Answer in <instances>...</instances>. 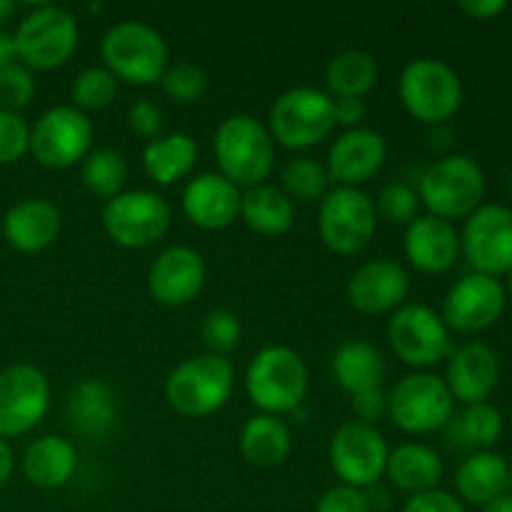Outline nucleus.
I'll return each instance as SVG.
<instances>
[{
  "label": "nucleus",
  "instance_id": "f257e3e1",
  "mask_svg": "<svg viewBox=\"0 0 512 512\" xmlns=\"http://www.w3.org/2000/svg\"><path fill=\"white\" fill-rule=\"evenodd\" d=\"M218 173L235 188H255L268 180L275 165V140L268 125L253 115H228L213 135Z\"/></svg>",
  "mask_w": 512,
  "mask_h": 512
},
{
  "label": "nucleus",
  "instance_id": "f03ea898",
  "mask_svg": "<svg viewBox=\"0 0 512 512\" xmlns=\"http://www.w3.org/2000/svg\"><path fill=\"white\" fill-rule=\"evenodd\" d=\"M245 393L263 415L295 413L308 395V368L293 348L268 345L245 370Z\"/></svg>",
  "mask_w": 512,
  "mask_h": 512
},
{
  "label": "nucleus",
  "instance_id": "7ed1b4c3",
  "mask_svg": "<svg viewBox=\"0 0 512 512\" xmlns=\"http://www.w3.org/2000/svg\"><path fill=\"white\" fill-rule=\"evenodd\" d=\"M235 390V370L228 358L203 353L183 360L165 380V400L183 418H208L228 405Z\"/></svg>",
  "mask_w": 512,
  "mask_h": 512
},
{
  "label": "nucleus",
  "instance_id": "20e7f679",
  "mask_svg": "<svg viewBox=\"0 0 512 512\" xmlns=\"http://www.w3.org/2000/svg\"><path fill=\"white\" fill-rule=\"evenodd\" d=\"M100 58L103 68L128 85L160 83L168 70V45L163 35L140 20H123L105 30L100 40Z\"/></svg>",
  "mask_w": 512,
  "mask_h": 512
},
{
  "label": "nucleus",
  "instance_id": "39448f33",
  "mask_svg": "<svg viewBox=\"0 0 512 512\" xmlns=\"http://www.w3.org/2000/svg\"><path fill=\"white\" fill-rule=\"evenodd\" d=\"M485 173L468 155H445L435 160L418 183L420 205L440 220H465L483 205Z\"/></svg>",
  "mask_w": 512,
  "mask_h": 512
},
{
  "label": "nucleus",
  "instance_id": "423d86ee",
  "mask_svg": "<svg viewBox=\"0 0 512 512\" xmlns=\"http://www.w3.org/2000/svg\"><path fill=\"white\" fill-rule=\"evenodd\" d=\"M335 125V100L305 85L280 93L268 113L270 135L288 150L315 148L333 135Z\"/></svg>",
  "mask_w": 512,
  "mask_h": 512
},
{
  "label": "nucleus",
  "instance_id": "0eeeda50",
  "mask_svg": "<svg viewBox=\"0 0 512 512\" xmlns=\"http://www.w3.org/2000/svg\"><path fill=\"white\" fill-rule=\"evenodd\" d=\"M398 95L408 115L425 125H443L463 105V83L448 63L415 58L403 68Z\"/></svg>",
  "mask_w": 512,
  "mask_h": 512
},
{
  "label": "nucleus",
  "instance_id": "6e6552de",
  "mask_svg": "<svg viewBox=\"0 0 512 512\" xmlns=\"http://www.w3.org/2000/svg\"><path fill=\"white\" fill-rule=\"evenodd\" d=\"M18 60L28 70H58L78 50V20L60 5H38L15 30Z\"/></svg>",
  "mask_w": 512,
  "mask_h": 512
},
{
  "label": "nucleus",
  "instance_id": "1a4fd4ad",
  "mask_svg": "<svg viewBox=\"0 0 512 512\" xmlns=\"http://www.w3.org/2000/svg\"><path fill=\"white\" fill-rule=\"evenodd\" d=\"M378 230V210L373 198L360 188L335 185L318 208V233L325 248L335 255H358Z\"/></svg>",
  "mask_w": 512,
  "mask_h": 512
},
{
  "label": "nucleus",
  "instance_id": "9d476101",
  "mask_svg": "<svg viewBox=\"0 0 512 512\" xmlns=\"http://www.w3.org/2000/svg\"><path fill=\"white\" fill-rule=\"evenodd\" d=\"M455 400L443 378L433 373L405 375L388 395V418L408 435H433L448 428Z\"/></svg>",
  "mask_w": 512,
  "mask_h": 512
},
{
  "label": "nucleus",
  "instance_id": "9b49d317",
  "mask_svg": "<svg viewBox=\"0 0 512 512\" xmlns=\"http://www.w3.org/2000/svg\"><path fill=\"white\" fill-rule=\"evenodd\" d=\"M103 230L125 250H143L165 238L170 228V205L153 190H123L105 203Z\"/></svg>",
  "mask_w": 512,
  "mask_h": 512
},
{
  "label": "nucleus",
  "instance_id": "f8f14e48",
  "mask_svg": "<svg viewBox=\"0 0 512 512\" xmlns=\"http://www.w3.org/2000/svg\"><path fill=\"white\" fill-rule=\"evenodd\" d=\"M388 343L408 368L425 373L453 353L450 330L433 308L405 303L388 320Z\"/></svg>",
  "mask_w": 512,
  "mask_h": 512
},
{
  "label": "nucleus",
  "instance_id": "ddd939ff",
  "mask_svg": "<svg viewBox=\"0 0 512 512\" xmlns=\"http://www.w3.org/2000/svg\"><path fill=\"white\" fill-rule=\"evenodd\" d=\"M93 150V123L73 105L45 110L30 128V153L43 168L68 170Z\"/></svg>",
  "mask_w": 512,
  "mask_h": 512
},
{
  "label": "nucleus",
  "instance_id": "4468645a",
  "mask_svg": "<svg viewBox=\"0 0 512 512\" xmlns=\"http://www.w3.org/2000/svg\"><path fill=\"white\" fill-rule=\"evenodd\" d=\"M460 253L473 273L500 278L512 270V210L498 203H483L465 218Z\"/></svg>",
  "mask_w": 512,
  "mask_h": 512
},
{
  "label": "nucleus",
  "instance_id": "2eb2a0df",
  "mask_svg": "<svg viewBox=\"0 0 512 512\" xmlns=\"http://www.w3.org/2000/svg\"><path fill=\"white\" fill-rule=\"evenodd\" d=\"M390 448L378 428L358 423H345L330 438L328 460L343 485L368 490L380 483L388 465Z\"/></svg>",
  "mask_w": 512,
  "mask_h": 512
},
{
  "label": "nucleus",
  "instance_id": "dca6fc26",
  "mask_svg": "<svg viewBox=\"0 0 512 512\" xmlns=\"http://www.w3.org/2000/svg\"><path fill=\"white\" fill-rule=\"evenodd\" d=\"M50 408V383L35 365L15 363L0 370V438L30 433Z\"/></svg>",
  "mask_w": 512,
  "mask_h": 512
},
{
  "label": "nucleus",
  "instance_id": "f3484780",
  "mask_svg": "<svg viewBox=\"0 0 512 512\" xmlns=\"http://www.w3.org/2000/svg\"><path fill=\"white\" fill-rule=\"evenodd\" d=\"M505 303L508 295L498 278L470 273L448 290L440 318L455 333H483L503 318Z\"/></svg>",
  "mask_w": 512,
  "mask_h": 512
},
{
  "label": "nucleus",
  "instance_id": "a211bd4d",
  "mask_svg": "<svg viewBox=\"0 0 512 512\" xmlns=\"http://www.w3.org/2000/svg\"><path fill=\"white\" fill-rule=\"evenodd\" d=\"M205 285V260L188 245L165 248L148 270V293L165 308L193 303Z\"/></svg>",
  "mask_w": 512,
  "mask_h": 512
},
{
  "label": "nucleus",
  "instance_id": "6ab92c4d",
  "mask_svg": "<svg viewBox=\"0 0 512 512\" xmlns=\"http://www.w3.org/2000/svg\"><path fill=\"white\" fill-rule=\"evenodd\" d=\"M385 160H388V143L383 135L360 125V128L345 130L333 140L325 170L335 185L360 188L383 170Z\"/></svg>",
  "mask_w": 512,
  "mask_h": 512
},
{
  "label": "nucleus",
  "instance_id": "aec40b11",
  "mask_svg": "<svg viewBox=\"0 0 512 512\" xmlns=\"http://www.w3.org/2000/svg\"><path fill=\"white\" fill-rule=\"evenodd\" d=\"M410 293V273L403 263L390 258L360 265L348 283V300L363 315H393L403 308Z\"/></svg>",
  "mask_w": 512,
  "mask_h": 512
},
{
  "label": "nucleus",
  "instance_id": "412c9836",
  "mask_svg": "<svg viewBox=\"0 0 512 512\" xmlns=\"http://www.w3.org/2000/svg\"><path fill=\"white\" fill-rule=\"evenodd\" d=\"M500 360L495 350L485 343H465L453 350L448 358L445 385L455 403L475 405L488 403L493 390L498 388Z\"/></svg>",
  "mask_w": 512,
  "mask_h": 512
},
{
  "label": "nucleus",
  "instance_id": "4be33fe9",
  "mask_svg": "<svg viewBox=\"0 0 512 512\" xmlns=\"http://www.w3.org/2000/svg\"><path fill=\"white\" fill-rule=\"evenodd\" d=\"M240 188L220 173H200L183 190V213L195 228L225 230L240 218Z\"/></svg>",
  "mask_w": 512,
  "mask_h": 512
},
{
  "label": "nucleus",
  "instance_id": "5701e85b",
  "mask_svg": "<svg viewBox=\"0 0 512 512\" xmlns=\"http://www.w3.org/2000/svg\"><path fill=\"white\" fill-rule=\"evenodd\" d=\"M403 250L408 263L423 275H443L460 255V233L435 215H418L405 228Z\"/></svg>",
  "mask_w": 512,
  "mask_h": 512
},
{
  "label": "nucleus",
  "instance_id": "b1692460",
  "mask_svg": "<svg viewBox=\"0 0 512 512\" xmlns=\"http://www.w3.org/2000/svg\"><path fill=\"white\" fill-rule=\"evenodd\" d=\"M68 420L83 438L105 440L120 423L115 390L100 378L78 380L68 395Z\"/></svg>",
  "mask_w": 512,
  "mask_h": 512
},
{
  "label": "nucleus",
  "instance_id": "393cba45",
  "mask_svg": "<svg viewBox=\"0 0 512 512\" xmlns=\"http://www.w3.org/2000/svg\"><path fill=\"white\" fill-rule=\"evenodd\" d=\"M60 210L45 198H28L8 208L3 218V235L10 248L20 253H40L60 235Z\"/></svg>",
  "mask_w": 512,
  "mask_h": 512
},
{
  "label": "nucleus",
  "instance_id": "a878e982",
  "mask_svg": "<svg viewBox=\"0 0 512 512\" xmlns=\"http://www.w3.org/2000/svg\"><path fill=\"white\" fill-rule=\"evenodd\" d=\"M78 453L70 440L60 435H43L33 440L23 455V475L40 490H58L73 480Z\"/></svg>",
  "mask_w": 512,
  "mask_h": 512
},
{
  "label": "nucleus",
  "instance_id": "bb28decb",
  "mask_svg": "<svg viewBox=\"0 0 512 512\" xmlns=\"http://www.w3.org/2000/svg\"><path fill=\"white\" fill-rule=\"evenodd\" d=\"M455 488L460 500L485 508L510 488V465L493 450H478L460 463L455 473Z\"/></svg>",
  "mask_w": 512,
  "mask_h": 512
},
{
  "label": "nucleus",
  "instance_id": "cd10ccee",
  "mask_svg": "<svg viewBox=\"0 0 512 512\" xmlns=\"http://www.w3.org/2000/svg\"><path fill=\"white\" fill-rule=\"evenodd\" d=\"M443 473V458L423 443L398 445L395 450H390L388 465H385V475L390 483L408 495L435 490L443 480Z\"/></svg>",
  "mask_w": 512,
  "mask_h": 512
},
{
  "label": "nucleus",
  "instance_id": "c85d7f7f",
  "mask_svg": "<svg viewBox=\"0 0 512 512\" xmlns=\"http://www.w3.org/2000/svg\"><path fill=\"white\" fill-rule=\"evenodd\" d=\"M330 370H333L335 383L348 395L383 388V380L388 375L383 353L365 340H345L343 345H338L330 360Z\"/></svg>",
  "mask_w": 512,
  "mask_h": 512
},
{
  "label": "nucleus",
  "instance_id": "c756f323",
  "mask_svg": "<svg viewBox=\"0 0 512 512\" xmlns=\"http://www.w3.org/2000/svg\"><path fill=\"white\" fill-rule=\"evenodd\" d=\"M238 448L245 463L253 468L270 470L288 460L290 450H293V438H290V428L283 418L258 413L248 418V423L240 430Z\"/></svg>",
  "mask_w": 512,
  "mask_h": 512
},
{
  "label": "nucleus",
  "instance_id": "7c9ffc66",
  "mask_svg": "<svg viewBox=\"0 0 512 512\" xmlns=\"http://www.w3.org/2000/svg\"><path fill=\"white\" fill-rule=\"evenodd\" d=\"M240 218L253 233L280 238L295 223V205L275 185H255L240 195Z\"/></svg>",
  "mask_w": 512,
  "mask_h": 512
},
{
  "label": "nucleus",
  "instance_id": "2f4dec72",
  "mask_svg": "<svg viewBox=\"0 0 512 512\" xmlns=\"http://www.w3.org/2000/svg\"><path fill=\"white\" fill-rule=\"evenodd\" d=\"M198 163V145L188 133H168L150 140L143 150V170L158 185L188 178Z\"/></svg>",
  "mask_w": 512,
  "mask_h": 512
},
{
  "label": "nucleus",
  "instance_id": "473e14b6",
  "mask_svg": "<svg viewBox=\"0 0 512 512\" xmlns=\"http://www.w3.org/2000/svg\"><path fill=\"white\" fill-rule=\"evenodd\" d=\"M378 83V65L365 50H343L325 68V88L330 98L363 100Z\"/></svg>",
  "mask_w": 512,
  "mask_h": 512
},
{
  "label": "nucleus",
  "instance_id": "72a5a7b5",
  "mask_svg": "<svg viewBox=\"0 0 512 512\" xmlns=\"http://www.w3.org/2000/svg\"><path fill=\"white\" fill-rule=\"evenodd\" d=\"M453 440H458L460 445H468V448L478 450H490L503 435V415L495 405L490 403H475L465 405L463 413L448 423Z\"/></svg>",
  "mask_w": 512,
  "mask_h": 512
},
{
  "label": "nucleus",
  "instance_id": "f704fd0d",
  "mask_svg": "<svg viewBox=\"0 0 512 512\" xmlns=\"http://www.w3.org/2000/svg\"><path fill=\"white\" fill-rule=\"evenodd\" d=\"M80 180L93 195L108 203L110 198L120 195L128 183V163L123 153L113 148L90 150L88 158L80 163Z\"/></svg>",
  "mask_w": 512,
  "mask_h": 512
},
{
  "label": "nucleus",
  "instance_id": "c9c22d12",
  "mask_svg": "<svg viewBox=\"0 0 512 512\" xmlns=\"http://www.w3.org/2000/svg\"><path fill=\"white\" fill-rule=\"evenodd\" d=\"M280 180H283V193L290 200H298V203H315V200L320 203L330 190V178L325 165L318 163L315 158H308V155L288 160L283 165Z\"/></svg>",
  "mask_w": 512,
  "mask_h": 512
},
{
  "label": "nucleus",
  "instance_id": "e433bc0d",
  "mask_svg": "<svg viewBox=\"0 0 512 512\" xmlns=\"http://www.w3.org/2000/svg\"><path fill=\"white\" fill-rule=\"evenodd\" d=\"M115 95H118V80H115V75L110 73V70H105L103 65H93V68L80 70V75L73 83V90H70L73 108L83 110L85 115L93 113V110L110 108Z\"/></svg>",
  "mask_w": 512,
  "mask_h": 512
},
{
  "label": "nucleus",
  "instance_id": "4c0bfd02",
  "mask_svg": "<svg viewBox=\"0 0 512 512\" xmlns=\"http://www.w3.org/2000/svg\"><path fill=\"white\" fill-rule=\"evenodd\" d=\"M200 338H203L208 353L228 358V355L238 348L240 340H243V325H240V318L233 310L215 308L203 318Z\"/></svg>",
  "mask_w": 512,
  "mask_h": 512
},
{
  "label": "nucleus",
  "instance_id": "58836bf2",
  "mask_svg": "<svg viewBox=\"0 0 512 512\" xmlns=\"http://www.w3.org/2000/svg\"><path fill=\"white\" fill-rule=\"evenodd\" d=\"M160 88L178 105L198 103L205 90H208V75L195 63H185L183 60V63L168 65V70L160 78Z\"/></svg>",
  "mask_w": 512,
  "mask_h": 512
},
{
  "label": "nucleus",
  "instance_id": "ea45409f",
  "mask_svg": "<svg viewBox=\"0 0 512 512\" xmlns=\"http://www.w3.org/2000/svg\"><path fill=\"white\" fill-rule=\"evenodd\" d=\"M375 210L380 218H385L393 225H405L408 228L420 215V198L418 190H413L405 183H388L380 188Z\"/></svg>",
  "mask_w": 512,
  "mask_h": 512
},
{
  "label": "nucleus",
  "instance_id": "a19ab883",
  "mask_svg": "<svg viewBox=\"0 0 512 512\" xmlns=\"http://www.w3.org/2000/svg\"><path fill=\"white\" fill-rule=\"evenodd\" d=\"M35 98V78L33 70L23 63H15L10 68L0 70V108L10 113H20Z\"/></svg>",
  "mask_w": 512,
  "mask_h": 512
},
{
  "label": "nucleus",
  "instance_id": "79ce46f5",
  "mask_svg": "<svg viewBox=\"0 0 512 512\" xmlns=\"http://www.w3.org/2000/svg\"><path fill=\"white\" fill-rule=\"evenodd\" d=\"M30 153V125L20 113L0 108V165H13Z\"/></svg>",
  "mask_w": 512,
  "mask_h": 512
},
{
  "label": "nucleus",
  "instance_id": "37998d69",
  "mask_svg": "<svg viewBox=\"0 0 512 512\" xmlns=\"http://www.w3.org/2000/svg\"><path fill=\"white\" fill-rule=\"evenodd\" d=\"M350 410L355 413L358 423L378 428V423L388 418V393L383 388H370L350 395Z\"/></svg>",
  "mask_w": 512,
  "mask_h": 512
},
{
  "label": "nucleus",
  "instance_id": "c03bdc74",
  "mask_svg": "<svg viewBox=\"0 0 512 512\" xmlns=\"http://www.w3.org/2000/svg\"><path fill=\"white\" fill-rule=\"evenodd\" d=\"M315 512H370V505L363 490L340 483L320 495Z\"/></svg>",
  "mask_w": 512,
  "mask_h": 512
},
{
  "label": "nucleus",
  "instance_id": "a18cd8bd",
  "mask_svg": "<svg viewBox=\"0 0 512 512\" xmlns=\"http://www.w3.org/2000/svg\"><path fill=\"white\" fill-rule=\"evenodd\" d=\"M128 128L133 130L138 138L155 140L163 135V113L155 103L150 100H138L128 108Z\"/></svg>",
  "mask_w": 512,
  "mask_h": 512
},
{
  "label": "nucleus",
  "instance_id": "49530a36",
  "mask_svg": "<svg viewBox=\"0 0 512 512\" xmlns=\"http://www.w3.org/2000/svg\"><path fill=\"white\" fill-rule=\"evenodd\" d=\"M403 512H465L463 500L455 498L448 490H428V493L410 495Z\"/></svg>",
  "mask_w": 512,
  "mask_h": 512
},
{
  "label": "nucleus",
  "instance_id": "de8ad7c7",
  "mask_svg": "<svg viewBox=\"0 0 512 512\" xmlns=\"http://www.w3.org/2000/svg\"><path fill=\"white\" fill-rule=\"evenodd\" d=\"M335 100V120H338V125H343V128L353 130V128H360V123L365 120V115H368V105H365V100L360 98H333Z\"/></svg>",
  "mask_w": 512,
  "mask_h": 512
},
{
  "label": "nucleus",
  "instance_id": "09e8293b",
  "mask_svg": "<svg viewBox=\"0 0 512 512\" xmlns=\"http://www.w3.org/2000/svg\"><path fill=\"white\" fill-rule=\"evenodd\" d=\"M505 8H508L505 0H463V3H458L460 13H465L473 20H493Z\"/></svg>",
  "mask_w": 512,
  "mask_h": 512
},
{
  "label": "nucleus",
  "instance_id": "8fccbe9b",
  "mask_svg": "<svg viewBox=\"0 0 512 512\" xmlns=\"http://www.w3.org/2000/svg\"><path fill=\"white\" fill-rule=\"evenodd\" d=\"M18 63V45H15V35L8 30H0V70L10 68Z\"/></svg>",
  "mask_w": 512,
  "mask_h": 512
},
{
  "label": "nucleus",
  "instance_id": "3c124183",
  "mask_svg": "<svg viewBox=\"0 0 512 512\" xmlns=\"http://www.w3.org/2000/svg\"><path fill=\"white\" fill-rule=\"evenodd\" d=\"M15 468V458H13V450H10L8 440L0 438V488L10 480Z\"/></svg>",
  "mask_w": 512,
  "mask_h": 512
},
{
  "label": "nucleus",
  "instance_id": "603ef678",
  "mask_svg": "<svg viewBox=\"0 0 512 512\" xmlns=\"http://www.w3.org/2000/svg\"><path fill=\"white\" fill-rule=\"evenodd\" d=\"M483 512H512V495H500V498H495L493 503H488L483 508Z\"/></svg>",
  "mask_w": 512,
  "mask_h": 512
},
{
  "label": "nucleus",
  "instance_id": "864d4df0",
  "mask_svg": "<svg viewBox=\"0 0 512 512\" xmlns=\"http://www.w3.org/2000/svg\"><path fill=\"white\" fill-rule=\"evenodd\" d=\"M15 13V3H10V0H0V25L8 23L10 18H13Z\"/></svg>",
  "mask_w": 512,
  "mask_h": 512
},
{
  "label": "nucleus",
  "instance_id": "5fc2aeb1",
  "mask_svg": "<svg viewBox=\"0 0 512 512\" xmlns=\"http://www.w3.org/2000/svg\"><path fill=\"white\" fill-rule=\"evenodd\" d=\"M508 290H510V295H512V270L508 273Z\"/></svg>",
  "mask_w": 512,
  "mask_h": 512
},
{
  "label": "nucleus",
  "instance_id": "6e6d98bb",
  "mask_svg": "<svg viewBox=\"0 0 512 512\" xmlns=\"http://www.w3.org/2000/svg\"><path fill=\"white\" fill-rule=\"evenodd\" d=\"M510 488H512V463H510Z\"/></svg>",
  "mask_w": 512,
  "mask_h": 512
}]
</instances>
